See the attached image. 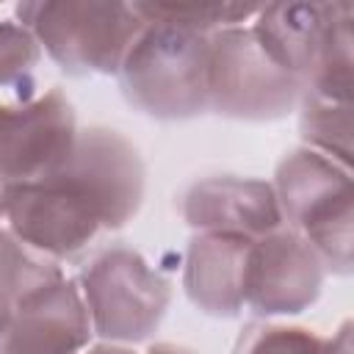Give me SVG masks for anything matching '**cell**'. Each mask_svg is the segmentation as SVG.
Segmentation results:
<instances>
[{"mask_svg":"<svg viewBox=\"0 0 354 354\" xmlns=\"http://www.w3.org/2000/svg\"><path fill=\"white\" fill-rule=\"evenodd\" d=\"M210 33L144 22L130 44L119 80L127 100L158 119H188L210 108Z\"/></svg>","mask_w":354,"mask_h":354,"instance_id":"6da1fadb","label":"cell"},{"mask_svg":"<svg viewBox=\"0 0 354 354\" xmlns=\"http://www.w3.org/2000/svg\"><path fill=\"white\" fill-rule=\"evenodd\" d=\"M14 11L39 47L72 75H116L144 28L127 3H22Z\"/></svg>","mask_w":354,"mask_h":354,"instance_id":"7a4b0ae2","label":"cell"},{"mask_svg":"<svg viewBox=\"0 0 354 354\" xmlns=\"http://www.w3.org/2000/svg\"><path fill=\"white\" fill-rule=\"evenodd\" d=\"M277 202L315 249L321 263L348 271L351 254V191L348 163L313 147L293 149L277 169Z\"/></svg>","mask_w":354,"mask_h":354,"instance_id":"3957f363","label":"cell"},{"mask_svg":"<svg viewBox=\"0 0 354 354\" xmlns=\"http://www.w3.org/2000/svg\"><path fill=\"white\" fill-rule=\"evenodd\" d=\"M77 288L94 335L119 346L147 340L163 321L171 299L169 282L124 243L100 252L83 268Z\"/></svg>","mask_w":354,"mask_h":354,"instance_id":"277c9868","label":"cell"},{"mask_svg":"<svg viewBox=\"0 0 354 354\" xmlns=\"http://www.w3.org/2000/svg\"><path fill=\"white\" fill-rule=\"evenodd\" d=\"M0 213L11 232L58 263L80 254L108 230L97 199L66 166L39 183L0 188Z\"/></svg>","mask_w":354,"mask_h":354,"instance_id":"5b68a950","label":"cell"},{"mask_svg":"<svg viewBox=\"0 0 354 354\" xmlns=\"http://www.w3.org/2000/svg\"><path fill=\"white\" fill-rule=\"evenodd\" d=\"M299 88V80L266 55L252 28L235 25L210 33L207 94L216 113L277 119L296 105Z\"/></svg>","mask_w":354,"mask_h":354,"instance_id":"8992f818","label":"cell"},{"mask_svg":"<svg viewBox=\"0 0 354 354\" xmlns=\"http://www.w3.org/2000/svg\"><path fill=\"white\" fill-rule=\"evenodd\" d=\"M77 124L61 88L39 94L0 127V188L58 174L75 149Z\"/></svg>","mask_w":354,"mask_h":354,"instance_id":"52a82bcc","label":"cell"},{"mask_svg":"<svg viewBox=\"0 0 354 354\" xmlns=\"http://www.w3.org/2000/svg\"><path fill=\"white\" fill-rule=\"evenodd\" d=\"M315 249L293 230H274L252 241L246 268V307L257 315H296L318 299L324 268Z\"/></svg>","mask_w":354,"mask_h":354,"instance_id":"ba28073f","label":"cell"},{"mask_svg":"<svg viewBox=\"0 0 354 354\" xmlns=\"http://www.w3.org/2000/svg\"><path fill=\"white\" fill-rule=\"evenodd\" d=\"M94 337L77 282L58 279L14 304L0 354H83Z\"/></svg>","mask_w":354,"mask_h":354,"instance_id":"9c48e42d","label":"cell"},{"mask_svg":"<svg viewBox=\"0 0 354 354\" xmlns=\"http://www.w3.org/2000/svg\"><path fill=\"white\" fill-rule=\"evenodd\" d=\"M66 169L91 191L108 230L124 227L136 216L144 199V163L122 133L108 127L80 130Z\"/></svg>","mask_w":354,"mask_h":354,"instance_id":"30bf717a","label":"cell"},{"mask_svg":"<svg viewBox=\"0 0 354 354\" xmlns=\"http://www.w3.org/2000/svg\"><path fill=\"white\" fill-rule=\"evenodd\" d=\"M183 216L202 232H235L260 238L282 224L277 194L263 180L210 177L194 183L183 196Z\"/></svg>","mask_w":354,"mask_h":354,"instance_id":"8fae6325","label":"cell"},{"mask_svg":"<svg viewBox=\"0 0 354 354\" xmlns=\"http://www.w3.org/2000/svg\"><path fill=\"white\" fill-rule=\"evenodd\" d=\"M351 6L340 3H279V6H260L254 14L252 33L257 36L266 55L301 80L315 66L335 22L348 14Z\"/></svg>","mask_w":354,"mask_h":354,"instance_id":"7c38bea8","label":"cell"},{"mask_svg":"<svg viewBox=\"0 0 354 354\" xmlns=\"http://www.w3.org/2000/svg\"><path fill=\"white\" fill-rule=\"evenodd\" d=\"M254 238L235 232H202L191 241L185 293L210 315H238L246 307V268Z\"/></svg>","mask_w":354,"mask_h":354,"instance_id":"4fadbf2b","label":"cell"},{"mask_svg":"<svg viewBox=\"0 0 354 354\" xmlns=\"http://www.w3.org/2000/svg\"><path fill=\"white\" fill-rule=\"evenodd\" d=\"M58 279H64L58 260L39 252L6 224H0V293L11 304Z\"/></svg>","mask_w":354,"mask_h":354,"instance_id":"5bb4252c","label":"cell"},{"mask_svg":"<svg viewBox=\"0 0 354 354\" xmlns=\"http://www.w3.org/2000/svg\"><path fill=\"white\" fill-rule=\"evenodd\" d=\"M141 22H166L202 33L235 28L252 19L260 6H230V3H133Z\"/></svg>","mask_w":354,"mask_h":354,"instance_id":"9a60e30c","label":"cell"},{"mask_svg":"<svg viewBox=\"0 0 354 354\" xmlns=\"http://www.w3.org/2000/svg\"><path fill=\"white\" fill-rule=\"evenodd\" d=\"M41 58V47L36 36L19 25L17 19L0 22V91L39 97L33 66Z\"/></svg>","mask_w":354,"mask_h":354,"instance_id":"2e32d148","label":"cell"},{"mask_svg":"<svg viewBox=\"0 0 354 354\" xmlns=\"http://www.w3.org/2000/svg\"><path fill=\"white\" fill-rule=\"evenodd\" d=\"M301 133L307 138V147L335 158L340 155L343 163L348 158L351 147V124H348V105L346 102H326L313 100L307 102V111L301 116Z\"/></svg>","mask_w":354,"mask_h":354,"instance_id":"e0dca14e","label":"cell"},{"mask_svg":"<svg viewBox=\"0 0 354 354\" xmlns=\"http://www.w3.org/2000/svg\"><path fill=\"white\" fill-rule=\"evenodd\" d=\"M235 354H326V340L301 326L254 324L241 335Z\"/></svg>","mask_w":354,"mask_h":354,"instance_id":"ac0fdd59","label":"cell"},{"mask_svg":"<svg viewBox=\"0 0 354 354\" xmlns=\"http://www.w3.org/2000/svg\"><path fill=\"white\" fill-rule=\"evenodd\" d=\"M11 315H14V304L0 293V340L6 337V332L11 326Z\"/></svg>","mask_w":354,"mask_h":354,"instance_id":"d6986e66","label":"cell"},{"mask_svg":"<svg viewBox=\"0 0 354 354\" xmlns=\"http://www.w3.org/2000/svg\"><path fill=\"white\" fill-rule=\"evenodd\" d=\"M83 354H136L133 348H124L119 343H102V346H94V348H86Z\"/></svg>","mask_w":354,"mask_h":354,"instance_id":"ffe728a7","label":"cell"},{"mask_svg":"<svg viewBox=\"0 0 354 354\" xmlns=\"http://www.w3.org/2000/svg\"><path fill=\"white\" fill-rule=\"evenodd\" d=\"M147 354H196V351H191V348H185V346H174V343H158V346H152Z\"/></svg>","mask_w":354,"mask_h":354,"instance_id":"44dd1931","label":"cell"},{"mask_svg":"<svg viewBox=\"0 0 354 354\" xmlns=\"http://www.w3.org/2000/svg\"><path fill=\"white\" fill-rule=\"evenodd\" d=\"M14 113H17V111H8V108H3V105H0V127H3Z\"/></svg>","mask_w":354,"mask_h":354,"instance_id":"7402d4cb","label":"cell"},{"mask_svg":"<svg viewBox=\"0 0 354 354\" xmlns=\"http://www.w3.org/2000/svg\"><path fill=\"white\" fill-rule=\"evenodd\" d=\"M0 221H3V213H0Z\"/></svg>","mask_w":354,"mask_h":354,"instance_id":"603a6c76","label":"cell"}]
</instances>
